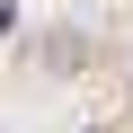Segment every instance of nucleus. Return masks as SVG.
Instances as JSON below:
<instances>
[{
	"instance_id": "nucleus-1",
	"label": "nucleus",
	"mask_w": 133,
	"mask_h": 133,
	"mask_svg": "<svg viewBox=\"0 0 133 133\" xmlns=\"http://www.w3.org/2000/svg\"><path fill=\"white\" fill-rule=\"evenodd\" d=\"M98 133H107V124H98Z\"/></svg>"
}]
</instances>
